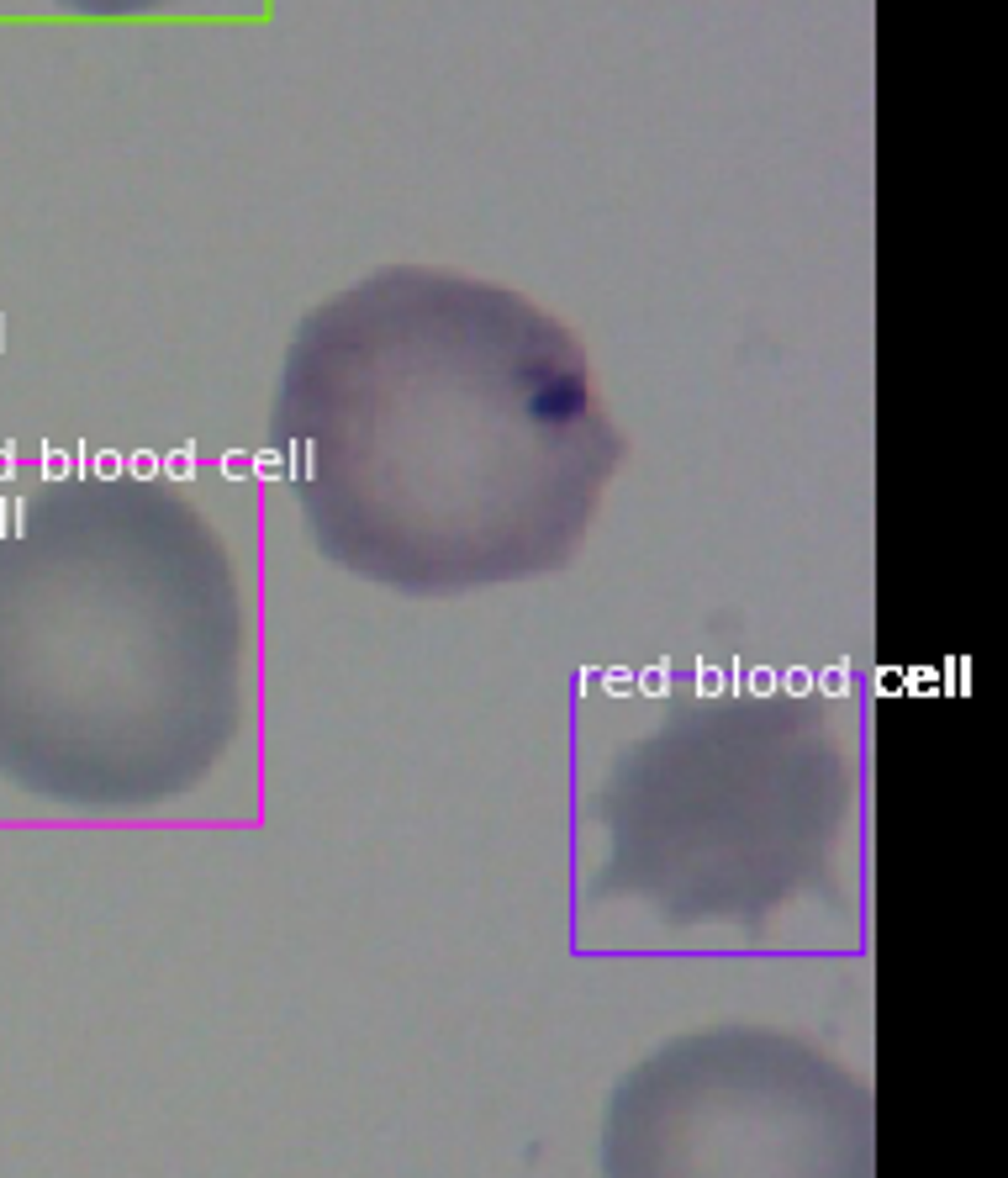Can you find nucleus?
I'll list each match as a JSON object with an SVG mask.
<instances>
[{"label":"nucleus","instance_id":"1","mask_svg":"<svg viewBox=\"0 0 1008 1178\" xmlns=\"http://www.w3.org/2000/svg\"><path fill=\"white\" fill-rule=\"evenodd\" d=\"M275 433L312 544L407 597L565 566L623 455L570 328L523 296L412 291V275L301 323Z\"/></svg>","mask_w":1008,"mask_h":1178},{"label":"nucleus","instance_id":"4","mask_svg":"<svg viewBox=\"0 0 1008 1178\" xmlns=\"http://www.w3.org/2000/svg\"><path fill=\"white\" fill-rule=\"evenodd\" d=\"M602 1178H877L871 1089L797 1031H681L608 1089Z\"/></svg>","mask_w":1008,"mask_h":1178},{"label":"nucleus","instance_id":"2","mask_svg":"<svg viewBox=\"0 0 1008 1178\" xmlns=\"http://www.w3.org/2000/svg\"><path fill=\"white\" fill-rule=\"evenodd\" d=\"M238 566L196 502L74 475L0 524V777L74 814L196 793L243 724Z\"/></svg>","mask_w":1008,"mask_h":1178},{"label":"nucleus","instance_id":"3","mask_svg":"<svg viewBox=\"0 0 1008 1178\" xmlns=\"http://www.w3.org/2000/svg\"><path fill=\"white\" fill-rule=\"evenodd\" d=\"M850 771L819 713L786 698L692 703L628 745L592 798V904L666 930L766 925L835 888Z\"/></svg>","mask_w":1008,"mask_h":1178}]
</instances>
